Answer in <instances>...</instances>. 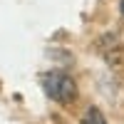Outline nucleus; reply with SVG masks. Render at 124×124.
Here are the masks:
<instances>
[{
  "instance_id": "obj_1",
  "label": "nucleus",
  "mask_w": 124,
  "mask_h": 124,
  "mask_svg": "<svg viewBox=\"0 0 124 124\" xmlns=\"http://www.w3.org/2000/svg\"><path fill=\"white\" fill-rule=\"evenodd\" d=\"M40 82H42V89L47 92V97H52L60 104H70V102H75V97H77L75 79L70 75H65V72H45V75L40 77Z\"/></svg>"
},
{
  "instance_id": "obj_3",
  "label": "nucleus",
  "mask_w": 124,
  "mask_h": 124,
  "mask_svg": "<svg viewBox=\"0 0 124 124\" xmlns=\"http://www.w3.org/2000/svg\"><path fill=\"white\" fill-rule=\"evenodd\" d=\"M122 17H124V0H122Z\"/></svg>"
},
{
  "instance_id": "obj_2",
  "label": "nucleus",
  "mask_w": 124,
  "mask_h": 124,
  "mask_svg": "<svg viewBox=\"0 0 124 124\" xmlns=\"http://www.w3.org/2000/svg\"><path fill=\"white\" fill-rule=\"evenodd\" d=\"M82 124H107V119H104V114H102L97 107H89L85 112V117H82Z\"/></svg>"
}]
</instances>
